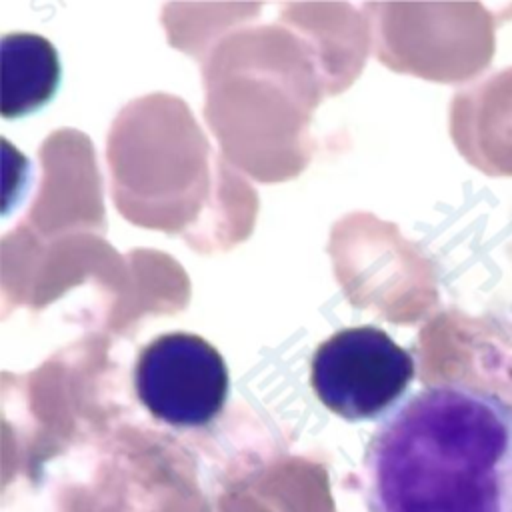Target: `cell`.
<instances>
[{
    "instance_id": "1",
    "label": "cell",
    "mask_w": 512,
    "mask_h": 512,
    "mask_svg": "<svg viewBox=\"0 0 512 512\" xmlns=\"http://www.w3.org/2000/svg\"><path fill=\"white\" fill-rule=\"evenodd\" d=\"M368 512H512V402L432 384L372 432L362 466Z\"/></svg>"
},
{
    "instance_id": "2",
    "label": "cell",
    "mask_w": 512,
    "mask_h": 512,
    "mask_svg": "<svg viewBox=\"0 0 512 512\" xmlns=\"http://www.w3.org/2000/svg\"><path fill=\"white\" fill-rule=\"evenodd\" d=\"M310 370L318 400L340 418L362 422L396 406L416 374V364L384 330L354 326L324 340Z\"/></svg>"
},
{
    "instance_id": "3",
    "label": "cell",
    "mask_w": 512,
    "mask_h": 512,
    "mask_svg": "<svg viewBox=\"0 0 512 512\" xmlns=\"http://www.w3.org/2000/svg\"><path fill=\"white\" fill-rule=\"evenodd\" d=\"M134 386L154 418L176 428H200L222 412L230 378L224 358L204 338L168 332L140 352Z\"/></svg>"
},
{
    "instance_id": "4",
    "label": "cell",
    "mask_w": 512,
    "mask_h": 512,
    "mask_svg": "<svg viewBox=\"0 0 512 512\" xmlns=\"http://www.w3.org/2000/svg\"><path fill=\"white\" fill-rule=\"evenodd\" d=\"M60 84V60L40 34L2 36V116L22 118L52 100Z\"/></svg>"
}]
</instances>
